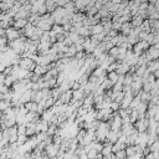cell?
I'll return each instance as SVG.
<instances>
[{
    "label": "cell",
    "instance_id": "obj_1",
    "mask_svg": "<svg viewBox=\"0 0 159 159\" xmlns=\"http://www.w3.org/2000/svg\"><path fill=\"white\" fill-rule=\"evenodd\" d=\"M35 66H36L35 61L29 59V57H23V59H20V61H19V67L23 68V70H26V71L32 72L34 68H35Z\"/></svg>",
    "mask_w": 159,
    "mask_h": 159
},
{
    "label": "cell",
    "instance_id": "obj_2",
    "mask_svg": "<svg viewBox=\"0 0 159 159\" xmlns=\"http://www.w3.org/2000/svg\"><path fill=\"white\" fill-rule=\"evenodd\" d=\"M148 124H149V118H147V117H142V118H138L133 123V126L138 132H147Z\"/></svg>",
    "mask_w": 159,
    "mask_h": 159
},
{
    "label": "cell",
    "instance_id": "obj_3",
    "mask_svg": "<svg viewBox=\"0 0 159 159\" xmlns=\"http://www.w3.org/2000/svg\"><path fill=\"white\" fill-rule=\"evenodd\" d=\"M21 36L20 34V30H16L15 27L9 26L8 29H5V37L8 39V41H12V40H16L18 37Z\"/></svg>",
    "mask_w": 159,
    "mask_h": 159
},
{
    "label": "cell",
    "instance_id": "obj_4",
    "mask_svg": "<svg viewBox=\"0 0 159 159\" xmlns=\"http://www.w3.org/2000/svg\"><path fill=\"white\" fill-rule=\"evenodd\" d=\"M59 149H60V146H56V144L51 143V144H47V146L45 147L44 153H45L47 157H49V158H53V157H56Z\"/></svg>",
    "mask_w": 159,
    "mask_h": 159
},
{
    "label": "cell",
    "instance_id": "obj_5",
    "mask_svg": "<svg viewBox=\"0 0 159 159\" xmlns=\"http://www.w3.org/2000/svg\"><path fill=\"white\" fill-rule=\"evenodd\" d=\"M129 68H130V66L127 64V62L122 61V62H118V66H117V68H116V72L118 75H127L129 72Z\"/></svg>",
    "mask_w": 159,
    "mask_h": 159
},
{
    "label": "cell",
    "instance_id": "obj_6",
    "mask_svg": "<svg viewBox=\"0 0 159 159\" xmlns=\"http://www.w3.org/2000/svg\"><path fill=\"white\" fill-rule=\"evenodd\" d=\"M121 129L119 130H112V129H109V132L107 134V138H106V141H108L109 143H116L117 139H118V137L121 136Z\"/></svg>",
    "mask_w": 159,
    "mask_h": 159
},
{
    "label": "cell",
    "instance_id": "obj_7",
    "mask_svg": "<svg viewBox=\"0 0 159 159\" xmlns=\"http://www.w3.org/2000/svg\"><path fill=\"white\" fill-rule=\"evenodd\" d=\"M59 100H60L62 103H65V105H68V103L71 102V100H72V91H71V89H68V91L61 92Z\"/></svg>",
    "mask_w": 159,
    "mask_h": 159
},
{
    "label": "cell",
    "instance_id": "obj_8",
    "mask_svg": "<svg viewBox=\"0 0 159 159\" xmlns=\"http://www.w3.org/2000/svg\"><path fill=\"white\" fill-rule=\"evenodd\" d=\"M132 29H133V26H132V24H130V21H127V23H122L119 31H121L122 35L128 36L130 34V31H132Z\"/></svg>",
    "mask_w": 159,
    "mask_h": 159
},
{
    "label": "cell",
    "instance_id": "obj_9",
    "mask_svg": "<svg viewBox=\"0 0 159 159\" xmlns=\"http://www.w3.org/2000/svg\"><path fill=\"white\" fill-rule=\"evenodd\" d=\"M26 24H27V19H15L12 21V27H15L16 30H21V29H24V27L26 26Z\"/></svg>",
    "mask_w": 159,
    "mask_h": 159
},
{
    "label": "cell",
    "instance_id": "obj_10",
    "mask_svg": "<svg viewBox=\"0 0 159 159\" xmlns=\"http://www.w3.org/2000/svg\"><path fill=\"white\" fill-rule=\"evenodd\" d=\"M71 91H72V100H71V102L82 100V98L85 97V93H84V89H82V88H78V89H71Z\"/></svg>",
    "mask_w": 159,
    "mask_h": 159
},
{
    "label": "cell",
    "instance_id": "obj_11",
    "mask_svg": "<svg viewBox=\"0 0 159 159\" xmlns=\"http://www.w3.org/2000/svg\"><path fill=\"white\" fill-rule=\"evenodd\" d=\"M147 107H148V103L146 102H139V105H138L134 109L138 112V114H139V118H142V117H144V113H146V111H147Z\"/></svg>",
    "mask_w": 159,
    "mask_h": 159
},
{
    "label": "cell",
    "instance_id": "obj_12",
    "mask_svg": "<svg viewBox=\"0 0 159 159\" xmlns=\"http://www.w3.org/2000/svg\"><path fill=\"white\" fill-rule=\"evenodd\" d=\"M147 70H148L149 72H152V73H153L154 71H157V70H159V61H158V60H152V61H149L148 64H147Z\"/></svg>",
    "mask_w": 159,
    "mask_h": 159
},
{
    "label": "cell",
    "instance_id": "obj_13",
    "mask_svg": "<svg viewBox=\"0 0 159 159\" xmlns=\"http://www.w3.org/2000/svg\"><path fill=\"white\" fill-rule=\"evenodd\" d=\"M77 34L80 36L82 37H88V36H91V31H89V27L88 26H84L82 25L80 29L77 30Z\"/></svg>",
    "mask_w": 159,
    "mask_h": 159
},
{
    "label": "cell",
    "instance_id": "obj_14",
    "mask_svg": "<svg viewBox=\"0 0 159 159\" xmlns=\"http://www.w3.org/2000/svg\"><path fill=\"white\" fill-rule=\"evenodd\" d=\"M143 18L141 15H136V16H132V19H130V24H132L133 27H139L143 23Z\"/></svg>",
    "mask_w": 159,
    "mask_h": 159
},
{
    "label": "cell",
    "instance_id": "obj_15",
    "mask_svg": "<svg viewBox=\"0 0 159 159\" xmlns=\"http://www.w3.org/2000/svg\"><path fill=\"white\" fill-rule=\"evenodd\" d=\"M24 107H25L27 111H29V112H36V109H37V103L34 102V101H29V102L24 103Z\"/></svg>",
    "mask_w": 159,
    "mask_h": 159
},
{
    "label": "cell",
    "instance_id": "obj_16",
    "mask_svg": "<svg viewBox=\"0 0 159 159\" xmlns=\"http://www.w3.org/2000/svg\"><path fill=\"white\" fill-rule=\"evenodd\" d=\"M89 31H91V35H98V34H101L103 31V26L101 24L89 26Z\"/></svg>",
    "mask_w": 159,
    "mask_h": 159
},
{
    "label": "cell",
    "instance_id": "obj_17",
    "mask_svg": "<svg viewBox=\"0 0 159 159\" xmlns=\"http://www.w3.org/2000/svg\"><path fill=\"white\" fill-rule=\"evenodd\" d=\"M53 116V112L51 111V108H47V109H44V112L41 113V118L42 119H45V121H47V122H50V119H51V117Z\"/></svg>",
    "mask_w": 159,
    "mask_h": 159
},
{
    "label": "cell",
    "instance_id": "obj_18",
    "mask_svg": "<svg viewBox=\"0 0 159 159\" xmlns=\"http://www.w3.org/2000/svg\"><path fill=\"white\" fill-rule=\"evenodd\" d=\"M60 95H61V89H60V87H59V86L53 87V88H50V96H51V97H52L55 101L59 100Z\"/></svg>",
    "mask_w": 159,
    "mask_h": 159
},
{
    "label": "cell",
    "instance_id": "obj_19",
    "mask_svg": "<svg viewBox=\"0 0 159 159\" xmlns=\"http://www.w3.org/2000/svg\"><path fill=\"white\" fill-rule=\"evenodd\" d=\"M118 77H119V75L117 73L116 71H111V72H107V78L112 82V84L114 85L117 81H118Z\"/></svg>",
    "mask_w": 159,
    "mask_h": 159
},
{
    "label": "cell",
    "instance_id": "obj_20",
    "mask_svg": "<svg viewBox=\"0 0 159 159\" xmlns=\"http://www.w3.org/2000/svg\"><path fill=\"white\" fill-rule=\"evenodd\" d=\"M9 107H11V102L6 100H0V112H5Z\"/></svg>",
    "mask_w": 159,
    "mask_h": 159
},
{
    "label": "cell",
    "instance_id": "obj_21",
    "mask_svg": "<svg viewBox=\"0 0 159 159\" xmlns=\"http://www.w3.org/2000/svg\"><path fill=\"white\" fill-rule=\"evenodd\" d=\"M15 81H18L15 77H14V76H11V75H9V76H6V77H5V81H4V85L6 86V87H11L12 86V84H14V82H15Z\"/></svg>",
    "mask_w": 159,
    "mask_h": 159
},
{
    "label": "cell",
    "instance_id": "obj_22",
    "mask_svg": "<svg viewBox=\"0 0 159 159\" xmlns=\"http://www.w3.org/2000/svg\"><path fill=\"white\" fill-rule=\"evenodd\" d=\"M53 103H55V100L51 97V96H49L47 98H45V109L51 108L53 106Z\"/></svg>",
    "mask_w": 159,
    "mask_h": 159
},
{
    "label": "cell",
    "instance_id": "obj_23",
    "mask_svg": "<svg viewBox=\"0 0 159 159\" xmlns=\"http://www.w3.org/2000/svg\"><path fill=\"white\" fill-rule=\"evenodd\" d=\"M26 141H27V137L25 134H18V139H16L18 146H21V144H24Z\"/></svg>",
    "mask_w": 159,
    "mask_h": 159
},
{
    "label": "cell",
    "instance_id": "obj_24",
    "mask_svg": "<svg viewBox=\"0 0 159 159\" xmlns=\"http://www.w3.org/2000/svg\"><path fill=\"white\" fill-rule=\"evenodd\" d=\"M56 129H57V126H55V124H50L49 128H47V130H46V133L49 136H53L55 133H56Z\"/></svg>",
    "mask_w": 159,
    "mask_h": 159
},
{
    "label": "cell",
    "instance_id": "obj_25",
    "mask_svg": "<svg viewBox=\"0 0 159 159\" xmlns=\"http://www.w3.org/2000/svg\"><path fill=\"white\" fill-rule=\"evenodd\" d=\"M117 66H118V62H117V61H114V62H112V64H109V65L107 66L106 71H107V72H111V71H116Z\"/></svg>",
    "mask_w": 159,
    "mask_h": 159
},
{
    "label": "cell",
    "instance_id": "obj_26",
    "mask_svg": "<svg viewBox=\"0 0 159 159\" xmlns=\"http://www.w3.org/2000/svg\"><path fill=\"white\" fill-rule=\"evenodd\" d=\"M16 128H18V134H25V130H26V124H16Z\"/></svg>",
    "mask_w": 159,
    "mask_h": 159
},
{
    "label": "cell",
    "instance_id": "obj_27",
    "mask_svg": "<svg viewBox=\"0 0 159 159\" xmlns=\"http://www.w3.org/2000/svg\"><path fill=\"white\" fill-rule=\"evenodd\" d=\"M97 154H98V152H97V150H95V149H92V148L87 152V157H88V159H93V158H96V157H97Z\"/></svg>",
    "mask_w": 159,
    "mask_h": 159
},
{
    "label": "cell",
    "instance_id": "obj_28",
    "mask_svg": "<svg viewBox=\"0 0 159 159\" xmlns=\"http://www.w3.org/2000/svg\"><path fill=\"white\" fill-rule=\"evenodd\" d=\"M109 108L112 109V112H117V111H118L121 107H119V103L112 101V102H111V105H109Z\"/></svg>",
    "mask_w": 159,
    "mask_h": 159
},
{
    "label": "cell",
    "instance_id": "obj_29",
    "mask_svg": "<svg viewBox=\"0 0 159 159\" xmlns=\"http://www.w3.org/2000/svg\"><path fill=\"white\" fill-rule=\"evenodd\" d=\"M85 56H86V52H85V51H77V52L75 53L73 57H75L76 60H84Z\"/></svg>",
    "mask_w": 159,
    "mask_h": 159
},
{
    "label": "cell",
    "instance_id": "obj_30",
    "mask_svg": "<svg viewBox=\"0 0 159 159\" xmlns=\"http://www.w3.org/2000/svg\"><path fill=\"white\" fill-rule=\"evenodd\" d=\"M114 155H116V158L117 159H124L127 155H126V152H124V149H121V150H118L117 153H114Z\"/></svg>",
    "mask_w": 159,
    "mask_h": 159
},
{
    "label": "cell",
    "instance_id": "obj_31",
    "mask_svg": "<svg viewBox=\"0 0 159 159\" xmlns=\"http://www.w3.org/2000/svg\"><path fill=\"white\" fill-rule=\"evenodd\" d=\"M8 39L5 37V35L4 36H0V46H5V45H8Z\"/></svg>",
    "mask_w": 159,
    "mask_h": 159
},
{
    "label": "cell",
    "instance_id": "obj_32",
    "mask_svg": "<svg viewBox=\"0 0 159 159\" xmlns=\"http://www.w3.org/2000/svg\"><path fill=\"white\" fill-rule=\"evenodd\" d=\"M78 159H88V157H87V153H86V152H84V150H82L81 153L78 154Z\"/></svg>",
    "mask_w": 159,
    "mask_h": 159
},
{
    "label": "cell",
    "instance_id": "obj_33",
    "mask_svg": "<svg viewBox=\"0 0 159 159\" xmlns=\"http://www.w3.org/2000/svg\"><path fill=\"white\" fill-rule=\"evenodd\" d=\"M5 77H6V76L1 72V73H0V86H1V85H4V81H5Z\"/></svg>",
    "mask_w": 159,
    "mask_h": 159
},
{
    "label": "cell",
    "instance_id": "obj_34",
    "mask_svg": "<svg viewBox=\"0 0 159 159\" xmlns=\"http://www.w3.org/2000/svg\"><path fill=\"white\" fill-rule=\"evenodd\" d=\"M105 158H106V159H117L116 155H114V153H111L109 155H106Z\"/></svg>",
    "mask_w": 159,
    "mask_h": 159
},
{
    "label": "cell",
    "instance_id": "obj_35",
    "mask_svg": "<svg viewBox=\"0 0 159 159\" xmlns=\"http://www.w3.org/2000/svg\"><path fill=\"white\" fill-rule=\"evenodd\" d=\"M70 159H78V155H76V154H72V157Z\"/></svg>",
    "mask_w": 159,
    "mask_h": 159
},
{
    "label": "cell",
    "instance_id": "obj_36",
    "mask_svg": "<svg viewBox=\"0 0 159 159\" xmlns=\"http://www.w3.org/2000/svg\"><path fill=\"white\" fill-rule=\"evenodd\" d=\"M1 1H3V0H0V3H1Z\"/></svg>",
    "mask_w": 159,
    "mask_h": 159
},
{
    "label": "cell",
    "instance_id": "obj_37",
    "mask_svg": "<svg viewBox=\"0 0 159 159\" xmlns=\"http://www.w3.org/2000/svg\"><path fill=\"white\" fill-rule=\"evenodd\" d=\"M0 130H1V127H0Z\"/></svg>",
    "mask_w": 159,
    "mask_h": 159
}]
</instances>
